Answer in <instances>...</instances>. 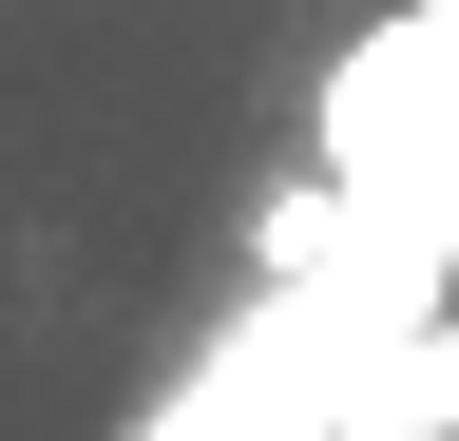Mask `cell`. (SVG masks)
Listing matches in <instances>:
<instances>
[{
  "instance_id": "1",
  "label": "cell",
  "mask_w": 459,
  "mask_h": 441,
  "mask_svg": "<svg viewBox=\"0 0 459 441\" xmlns=\"http://www.w3.org/2000/svg\"><path fill=\"white\" fill-rule=\"evenodd\" d=\"M421 422H459V326H421V346H383L364 384L325 403V441H421Z\"/></svg>"
},
{
  "instance_id": "2",
  "label": "cell",
  "mask_w": 459,
  "mask_h": 441,
  "mask_svg": "<svg viewBox=\"0 0 459 441\" xmlns=\"http://www.w3.org/2000/svg\"><path fill=\"white\" fill-rule=\"evenodd\" d=\"M440 20H459V0H440Z\"/></svg>"
}]
</instances>
